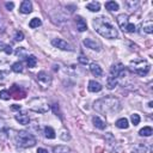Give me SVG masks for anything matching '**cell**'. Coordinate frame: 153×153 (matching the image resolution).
<instances>
[{
  "mask_svg": "<svg viewBox=\"0 0 153 153\" xmlns=\"http://www.w3.org/2000/svg\"><path fill=\"white\" fill-rule=\"evenodd\" d=\"M130 69L134 73H136V74H139L141 76H145L149 72L151 66L146 60H137V61H133L130 63Z\"/></svg>",
  "mask_w": 153,
  "mask_h": 153,
  "instance_id": "obj_5",
  "label": "cell"
},
{
  "mask_svg": "<svg viewBox=\"0 0 153 153\" xmlns=\"http://www.w3.org/2000/svg\"><path fill=\"white\" fill-rule=\"evenodd\" d=\"M12 110H20V105H17V104H14V105H12V108H11Z\"/></svg>",
  "mask_w": 153,
  "mask_h": 153,
  "instance_id": "obj_37",
  "label": "cell"
},
{
  "mask_svg": "<svg viewBox=\"0 0 153 153\" xmlns=\"http://www.w3.org/2000/svg\"><path fill=\"white\" fill-rule=\"evenodd\" d=\"M11 69H12L13 72H16V73H20V72L23 71V65H22V62H14V63L12 65Z\"/></svg>",
  "mask_w": 153,
  "mask_h": 153,
  "instance_id": "obj_30",
  "label": "cell"
},
{
  "mask_svg": "<svg viewBox=\"0 0 153 153\" xmlns=\"http://www.w3.org/2000/svg\"><path fill=\"white\" fill-rule=\"evenodd\" d=\"M82 43H84V45H86V48H90V49L96 50V51L100 50V44L98 42H96L94 39H92V38H85Z\"/></svg>",
  "mask_w": 153,
  "mask_h": 153,
  "instance_id": "obj_9",
  "label": "cell"
},
{
  "mask_svg": "<svg viewBox=\"0 0 153 153\" xmlns=\"http://www.w3.org/2000/svg\"><path fill=\"white\" fill-rule=\"evenodd\" d=\"M37 81H38V84H39L43 88H47V87H49V85H50V82H51V78H50L44 71H41V72L37 74Z\"/></svg>",
  "mask_w": 153,
  "mask_h": 153,
  "instance_id": "obj_8",
  "label": "cell"
},
{
  "mask_svg": "<svg viewBox=\"0 0 153 153\" xmlns=\"http://www.w3.org/2000/svg\"><path fill=\"white\" fill-rule=\"evenodd\" d=\"M17 143H18V146H20L23 148L33 147L36 145V137L32 134H30L29 131L20 130L17 134Z\"/></svg>",
  "mask_w": 153,
  "mask_h": 153,
  "instance_id": "obj_4",
  "label": "cell"
},
{
  "mask_svg": "<svg viewBox=\"0 0 153 153\" xmlns=\"http://www.w3.org/2000/svg\"><path fill=\"white\" fill-rule=\"evenodd\" d=\"M78 60H79V62H80V63H82V65H87V63H88V60H87L82 54L79 56V59H78Z\"/></svg>",
  "mask_w": 153,
  "mask_h": 153,
  "instance_id": "obj_34",
  "label": "cell"
},
{
  "mask_svg": "<svg viewBox=\"0 0 153 153\" xmlns=\"http://www.w3.org/2000/svg\"><path fill=\"white\" fill-rule=\"evenodd\" d=\"M44 135L47 139H54L56 135H55V130L51 128V127H45L44 128Z\"/></svg>",
  "mask_w": 153,
  "mask_h": 153,
  "instance_id": "obj_22",
  "label": "cell"
},
{
  "mask_svg": "<svg viewBox=\"0 0 153 153\" xmlns=\"http://www.w3.org/2000/svg\"><path fill=\"white\" fill-rule=\"evenodd\" d=\"M86 8L90 10L91 12H98L100 10V4L97 1H92V2H88L86 5Z\"/></svg>",
  "mask_w": 153,
  "mask_h": 153,
  "instance_id": "obj_18",
  "label": "cell"
},
{
  "mask_svg": "<svg viewBox=\"0 0 153 153\" xmlns=\"http://www.w3.org/2000/svg\"><path fill=\"white\" fill-rule=\"evenodd\" d=\"M92 122H93L94 127L98 128V129H105V127H106L105 122H104L99 116H93V117H92Z\"/></svg>",
  "mask_w": 153,
  "mask_h": 153,
  "instance_id": "obj_17",
  "label": "cell"
},
{
  "mask_svg": "<svg viewBox=\"0 0 153 153\" xmlns=\"http://www.w3.org/2000/svg\"><path fill=\"white\" fill-rule=\"evenodd\" d=\"M19 11H20L22 13H24V14H29V13L32 11V5H31V2H30V1H27V0L23 1V2L20 4Z\"/></svg>",
  "mask_w": 153,
  "mask_h": 153,
  "instance_id": "obj_11",
  "label": "cell"
},
{
  "mask_svg": "<svg viewBox=\"0 0 153 153\" xmlns=\"http://www.w3.org/2000/svg\"><path fill=\"white\" fill-rule=\"evenodd\" d=\"M41 24H42L41 19H38V18H32V19L30 20V23H29V26L32 27V29H35V27L41 26Z\"/></svg>",
  "mask_w": 153,
  "mask_h": 153,
  "instance_id": "obj_28",
  "label": "cell"
},
{
  "mask_svg": "<svg viewBox=\"0 0 153 153\" xmlns=\"http://www.w3.org/2000/svg\"><path fill=\"white\" fill-rule=\"evenodd\" d=\"M105 8L109 11H117L118 10V4L116 1H106L105 2Z\"/></svg>",
  "mask_w": 153,
  "mask_h": 153,
  "instance_id": "obj_21",
  "label": "cell"
},
{
  "mask_svg": "<svg viewBox=\"0 0 153 153\" xmlns=\"http://www.w3.org/2000/svg\"><path fill=\"white\" fill-rule=\"evenodd\" d=\"M16 120H17V122H19L20 124H24V126L29 124V122H30V117L25 112H18L16 115Z\"/></svg>",
  "mask_w": 153,
  "mask_h": 153,
  "instance_id": "obj_12",
  "label": "cell"
},
{
  "mask_svg": "<svg viewBox=\"0 0 153 153\" xmlns=\"http://www.w3.org/2000/svg\"><path fill=\"white\" fill-rule=\"evenodd\" d=\"M10 71L7 68H0V84H4L7 75H8Z\"/></svg>",
  "mask_w": 153,
  "mask_h": 153,
  "instance_id": "obj_26",
  "label": "cell"
},
{
  "mask_svg": "<svg viewBox=\"0 0 153 153\" xmlns=\"http://www.w3.org/2000/svg\"><path fill=\"white\" fill-rule=\"evenodd\" d=\"M130 121H131V123H133L134 126H136V124L140 123V116H139L137 114H133L131 117H130Z\"/></svg>",
  "mask_w": 153,
  "mask_h": 153,
  "instance_id": "obj_32",
  "label": "cell"
},
{
  "mask_svg": "<svg viewBox=\"0 0 153 153\" xmlns=\"http://www.w3.org/2000/svg\"><path fill=\"white\" fill-rule=\"evenodd\" d=\"M5 6H6V8H7V10H10V11H11V10H13L14 4H13V2H6V4H5Z\"/></svg>",
  "mask_w": 153,
  "mask_h": 153,
  "instance_id": "obj_35",
  "label": "cell"
},
{
  "mask_svg": "<svg viewBox=\"0 0 153 153\" xmlns=\"http://www.w3.org/2000/svg\"><path fill=\"white\" fill-rule=\"evenodd\" d=\"M0 50H2V51H5L6 54H12V48H11V45H8V44H5L4 42H0Z\"/></svg>",
  "mask_w": 153,
  "mask_h": 153,
  "instance_id": "obj_29",
  "label": "cell"
},
{
  "mask_svg": "<svg viewBox=\"0 0 153 153\" xmlns=\"http://www.w3.org/2000/svg\"><path fill=\"white\" fill-rule=\"evenodd\" d=\"M141 27L146 33H152L153 32V22L151 19H147L146 22H143L141 24Z\"/></svg>",
  "mask_w": 153,
  "mask_h": 153,
  "instance_id": "obj_15",
  "label": "cell"
},
{
  "mask_svg": "<svg viewBox=\"0 0 153 153\" xmlns=\"http://www.w3.org/2000/svg\"><path fill=\"white\" fill-rule=\"evenodd\" d=\"M37 153H48V151L45 148H38L37 149Z\"/></svg>",
  "mask_w": 153,
  "mask_h": 153,
  "instance_id": "obj_36",
  "label": "cell"
},
{
  "mask_svg": "<svg viewBox=\"0 0 153 153\" xmlns=\"http://www.w3.org/2000/svg\"><path fill=\"white\" fill-rule=\"evenodd\" d=\"M139 134H140L141 136H151V135L153 134V129H152L151 127H143L142 129H140Z\"/></svg>",
  "mask_w": 153,
  "mask_h": 153,
  "instance_id": "obj_24",
  "label": "cell"
},
{
  "mask_svg": "<svg viewBox=\"0 0 153 153\" xmlns=\"http://www.w3.org/2000/svg\"><path fill=\"white\" fill-rule=\"evenodd\" d=\"M116 127L120 128V129H127L129 127L128 124V120L127 118H120L116 121Z\"/></svg>",
  "mask_w": 153,
  "mask_h": 153,
  "instance_id": "obj_20",
  "label": "cell"
},
{
  "mask_svg": "<svg viewBox=\"0 0 153 153\" xmlns=\"http://www.w3.org/2000/svg\"><path fill=\"white\" fill-rule=\"evenodd\" d=\"M51 44H53L54 47L61 49V50H68V51H72V50H73V47H72L67 41H65V39H62V38H54V39L51 41Z\"/></svg>",
  "mask_w": 153,
  "mask_h": 153,
  "instance_id": "obj_7",
  "label": "cell"
},
{
  "mask_svg": "<svg viewBox=\"0 0 153 153\" xmlns=\"http://www.w3.org/2000/svg\"><path fill=\"white\" fill-rule=\"evenodd\" d=\"M10 94H12L16 99H19V98H24V97H25V92H20V88H19V86H17V85H13V86L11 87Z\"/></svg>",
  "mask_w": 153,
  "mask_h": 153,
  "instance_id": "obj_10",
  "label": "cell"
},
{
  "mask_svg": "<svg viewBox=\"0 0 153 153\" xmlns=\"http://www.w3.org/2000/svg\"><path fill=\"white\" fill-rule=\"evenodd\" d=\"M14 39H16V41H23V39H24L23 32H22V31H16V33H14Z\"/></svg>",
  "mask_w": 153,
  "mask_h": 153,
  "instance_id": "obj_33",
  "label": "cell"
},
{
  "mask_svg": "<svg viewBox=\"0 0 153 153\" xmlns=\"http://www.w3.org/2000/svg\"><path fill=\"white\" fill-rule=\"evenodd\" d=\"M26 65H27V67H30V68L36 67V65H37V57H36L35 55H29V56H26Z\"/></svg>",
  "mask_w": 153,
  "mask_h": 153,
  "instance_id": "obj_19",
  "label": "cell"
},
{
  "mask_svg": "<svg viewBox=\"0 0 153 153\" xmlns=\"http://www.w3.org/2000/svg\"><path fill=\"white\" fill-rule=\"evenodd\" d=\"M93 27L94 30L105 38H116L118 36L117 30L115 29V25L108 17H97L93 19Z\"/></svg>",
  "mask_w": 153,
  "mask_h": 153,
  "instance_id": "obj_1",
  "label": "cell"
},
{
  "mask_svg": "<svg viewBox=\"0 0 153 153\" xmlns=\"http://www.w3.org/2000/svg\"><path fill=\"white\" fill-rule=\"evenodd\" d=\"M11 98V94L7 90H1L0 91V99H4V100H8Z\"/></svg>",
  "mask_w": 153,
  "mask_h": 153,
  "instance_id": "obj_31",
  "label": "cell"
},
{
  "mask_svg": "<svg viewBox=\"0 0 153 153\" xmlns=\"http://www.w3.org/2000/svg\"><path fill=\"white\" fill-rule=\"evenodd\" d=\"M54 153H71V149L67 146L60 145V146L54 147Z\"/></svg>",
  "mask_w": 153,
  "mask_h": 153,
  "instance_id": "obj_23",
  "label": "cell"
},
{
  "mask_svg": "<svg viewBox=\"0 0 153 153\" xmlns=\"http://www.w3.org/2000/svg\"><path fill=\"white\" fill-rule=\"evenodd\" d=\"M126 6L128 7V10L134 11L139 7V1H126Z\"/></svg>",
  "mask_w": 153,
  "mask_h": 153,
  "instance_id": "obj_27",
  "label": "cell"
},
{
  "mask_svg": "<svg viewBox=\"0 0 153 153\" xmlns=\"http://www.w3.org/2000/svg\"><path fill=\"white\" fill-rule=\"evenodd\" d=\"M146 152H147V148L143 145H136L131 149V153H146Z\"/></svg>",
  "mask_w": 153,
  "mask_h": 153,
  "instance_id": "obj_25",
  "label": "cell"
},
{
  "mask_svg": "<svg viewBox=\"0 0 153 153\" xmlns=\"http://www.w3.org/2000/svg\"><path fill=\"white\" fill-rule=\"evenodd\" d=\"M87 88H88L90 92H99V91L103 88V86H102L99 82H97L96 80H90Z\"/></svg>",
  "mask_w": 153,
  "mask_h": 153,
  "instance_id": "obj_13",
  "label": "cell"
},
{
  "mask_svg": "<svg viewBox=\"0 0 153 153\" xmlns=\"http://www.w3.org/2000/svg\"><path fill=\"white\" fill-rule=\"evenodd\" d=\"M94 109L98 112L106 114V112H117L121 109L120 100L116 97H104L94 102Z\"/></svg>",
  "mask_w": 153,
  "mask_h": 153,
  "instance_id": "obj_2",
  "label": "cell"
},
{
  "mask_svg": "<svg viewBox=\"0 0 153 153\" xmlns=\"http://www.w3.org/2000/svg\"><path fill=\"white\" fill-rule=\"evenodd\" d=\"M117 23H118L120 27H121L123 31L134 32V31L136 30L135 25L129 22V17H128L127 14H120V16L117 17Z\"/></svg>",
  "mask_w": 153,
  "mask_h": 153,
  "instance_id": "obj_6",
  "label": "cell"
},
{
  "mask_svg": "<svg viewBox=\"0 0 153 153\" xmlns=\"http://www.w3.org/2000/svg\"><path fill=\"white\" fill-rule=\"evenodd\" d=\"M148 106H151V108H152V106H153V103H152V102H149V103H148Z\"/></svg>",
  "mask_w": 153,
  "mask_h": 153,
  "instance_id": "obj_38",
  "label": "cell"
},
{
  "mask_svg": "<svg viewBox=\"0 0 153 153\" xmlns=\"http://www.w3.org/2000/svg\"><path fill=\"white\" fill-rule=\"evenodd\" d=\"M124 74H126L124 66L121 62L112 65L110 68V74L106 79V87L109 90H112L114 87H116V85L118 84V79L122 78Z\"/></svg>",
  "mask_w": 153,
  "mask_h": 153,
  "instance_id": "obj_3",
  "label": "cell"
},
{
  "mask_svg": "<svg viewBox=\"0 0 153 153\" xmlns=\"http://www.w3.org/2000/svg\"><path fill=\"white\" fill-rule=\"evenodd\" d=\"M75 23H76V29H78L80 32H82V31H85V30L87 29L86 22H85L80 16H78V17L75 18Z\"/></svg>",
  "mask_w": 153,
  "mask_h": 153,
  "instance_id": "obj_14",
  "label": "cell"
},
{
  "mask_svg": "<svg viewBox=\"0 0 153 153\" xmlns=\"http://www.w3.org/2000/svg\"><path fill=\"white\" fill-rule=\"evenodd\" d=\"M90 71H91V73H92L94 76H102V74H103L102 67H100L99 65H97V63H92V65L90 66Z\"/></svg>",
  "mask_w": 153,
  "mask_h": 153,
  "instance_id": "obj_16",
  "label": "cell"
}]
</instances>
